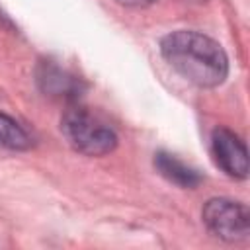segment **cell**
Listing matches in <instances>:
<instances>
[{
  "label": "cell",
  "instance_id": "obj_1",
  "mask_svg": "<svg viewBox=\"0 0 250 250\" xmlns=\"http://www.w3.org/2000/svg\"><path fill=\"white\" fill-rule=\"evenodd\" d=\"M160 53L180 76L201 88H215L229 74L225 49L199 31L178 29L168 33L160 41Z\"/></svg>",
  "mask_w": 250,
  "mask_h": 250
},
{
  "label": "cell",
  "instance_id": "obj_2",
  "mask_svg": "<svg viewBox=\"0 0 250 250\" xmlns=\"http://www.w3.org/2000/svg\"><path fill=\"white\" fill-rule=\"evenodd\" d=\"M61 129L68 145L86 156H104L117 146L115 131L100 115L80 105L64 111Z\"/></svg>",
  "mask_w": 250,
  "mask_h": 250
},
{
  "label": "cell",
  "instance_id": "obj_3",
  "mask_svg": "<svg viewBox=\"0 0 250 250\" xmlns=\"http://www.w3.org/2000/svg\"><path fill=\"white\" fill-rule=\"evenodd\" d=\"M201 217L205 227L215 236L227 242L244 240L250 232V213L246 205L232 199H225V197L209 199L203 207Z\"/></svg>",
  "mask_w": 250,
  "mask_h": 250
},
{
  "label": "cell",
  "instance_id": "obj_4",
  "mask_svg": "<svg viewBox=\"0 0 250 250\" xmlns=\"http://www.w3.org/2000/svg\"><path fill=\"white\" fill-rule=\"evenodd\" d=\"M211 148L217 166L230 178L248 176V150L236 133L227 127H217L211 137Z\"/></svg>",
  "mask_w": 250,
  "mask_h": 250
},
{
  "label": "cell",
  "instance_id": "obj_5",
  "mask_svg": "<svg viewBox=\"0 0 250 250\" xmlns=\"http://www.w3.org/2000/svg\"><path fill=\"white\" fill-rule=\"evenodd\" d=\"M37 80H39V86L43 88V92H47L53 98L74 100L82 92L80 80L53 62L41 64V68L37 72Z\"/></svg>",
  "mask_w": 250,
  "mask_h": 250
},
{
  "label": "cell",
  "instance_id": "obj_6",
  "mask_svg": "<svg viewBox=\"0 0 250 250\" xmlns=\"http://www.w3.org/2000/svg\"><path fill=\"white\" fill-rule=\"evenodd\" d=\"M154 166L166 180H170L182 188H195L201 182V176L193 168L186 166L182 160H178L176 156H172L168 152H158L154 158Z\"/></svg>",
  "mask_w": 250,
  "mask_h": 250
},
{
  "label": "cell",
  "instance_id": "obj_7",
  "mask_svg": "<svg viewBox=\"0 0 250 250\" xmlns=\"http://www.w3.org/2000/svg\"><path fill=\"white\" fill-rule=\"evenodd\" d=\"M0 146L10 150H25L31 146L29 133L6 113H0Z\"/></svg>",
  "mask_w": 250,
  "mask_h": 250
},
{
  "label": "cell",
  "instance_id": "obj_8",
  "mask_svg": "<svg viewBox=\"0 0 250 250\" xmlns=\"http://www.w3.org/2000/svg\"><path fill=\"white\" fill-rule=\"evenodd\" d=\"M115 2H119L123 6H129V8H143V6L152 4L154 0H115Z\"/></svg>",
  "mask_w": 250,
  "mask_h": 250
}]
</instances>
